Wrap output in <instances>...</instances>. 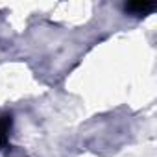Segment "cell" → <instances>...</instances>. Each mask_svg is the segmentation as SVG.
<instances>
[{
	"instance_id": "6da1fadb",
	"label": "cell",
	"mask_w": 157,
	"mask_h": 157,
	"mask_svg": "<svg viewBox=\"0 0 157 157\" xmlns=\"http://www.w3.org/2000/svg\"><path fill=\"white\" fill-rule=\"evenodd\" d=\"M126 10L131 11V13H135V15H144V13H148V11L153 10V4L151 2H135V4H128Z\"/></svg>"
},
{
	"instance_id": "7a4b0ae2",
	"label": "cell",
	"mask_w": 157,
	"mask_h": 157,
	"mask_svg": "<svg viewBox=\"0 0 157 157\" xmlns=\"http://www.w3.org/2000/svg\"><path fill=\"white\" fill-rule=\"evenodd\" d=\"M8 129H10V120H8V118H0V146L6 142Z\"/></svg>"
}]
</instances>
